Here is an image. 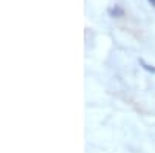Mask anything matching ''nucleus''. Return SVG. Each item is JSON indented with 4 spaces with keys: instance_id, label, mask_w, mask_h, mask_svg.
<instances>
[{
    "instance_id": "nucleus-1",
    "label": "nucleus",
    "mask_w": 155,
    "mask_h": 153,
    "mask_svg": "<svg viewBox=\"0 0 155 153\" xmlns=\"http://www.w3.org/2000/svg\"><path fill=\"white\" fill-rule=\"evenodd\" d=\"M124 9L120 6V5H115V6H112V8H109V16L110 17H113V19H121V17H124Z\"/></svg>"
},
{
    "instance_id": "nucleus-2",
    "label": "nucleus",
    "mask_w": 155,
    "mask_h": 153,
    "mask_svg": "<svg viewBox=\"0 0 155 153\" xmlns=\"http://www.w3.org/2000/svg\"><path fill=\"white\" fill-rule=\"evenodd\" d=\"M140 65L143 67L146 71H149V73H153V74H155V65H149V63H146L143 59H140Z\"/></svg>"
},
{
    "instance_id": "nucleus-3",
    "label": "nucleus",
    "mask_w": 155,
    "mask_h": 153,
    "mask_svg": "<svg viewBox=\"0 0 155 153\" xmlns=\"http://www.w3.org/2000/svg\"><path fill=\"white\" fill-rule=\"evenodd\" d=\"M147 2H149V3H150V5L155 8V0H147Z\"/></svg>"
}]
</instances>
